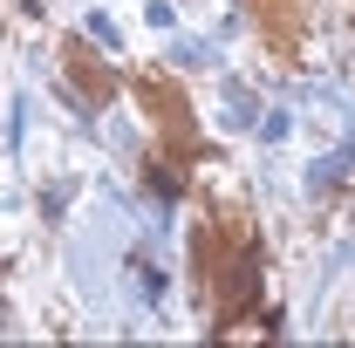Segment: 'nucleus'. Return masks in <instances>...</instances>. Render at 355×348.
<instances>
[{"label": "nucleus", "mask_w": 355, "mask_h": 348, "mask_svg": "<svg viewBox=\"0 0 355 348\" xmlns=\"http://www.w3.org/2000/svg\"><path fill=\"white\" fill-rule=\"evenodd\" d=\"M137 96H144L150 123L164 130V157L191 150V96H184V82H171L164 69H137ZM178 164H184V157H178Z\"/></svg>", "instance_id": "obj_1"}, {"label": "nucleus", "mask_w": 355, "mask_h": 348, "mask_svg": "<svg viewBox=\"0 0 355 348\" xmlns=\"http://www.w3.org/2000/svg\"><path fill=\"white\" fill-rule=\"evenodd\" d=\"M62 76L76 82V103H83V110H103V103L116 96V76L96 62V48H89V42H69V48H62Z\"/></svg>", "instance_id": "obj_2"}, {"label": "nucleus", "mask_w": 355, "mask_h": 348, "mask_svg": "<svg viewBox=\"0 0 355 348\" xmlns=\"http://www.w3.org/2000/svg\"><path fill=\"white\" fill-rule=\"evenodd\" d=\"M253 7V21H260V35L280 55L287 48H301V35H308V0H246Z\"/></svg>", "instance_id": "obj_3"}]
</instances>
